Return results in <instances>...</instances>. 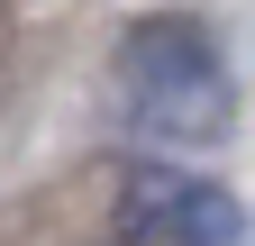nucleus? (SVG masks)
<instances>
[{
	"label": "nucleus",
	"instance_id": "nucleus-2",
	"mask_svg": "<svg viewBox=\"0 0 255 246\" xmlns=\"http://www.w3.org/2000/svg\"><path fill=\"white\" fill-rule=\"evenodd\" d=\"M119 237L128 246H246V219H237V201L219 192L210 173L128 164V182H119Z\"/></svg>",
	"mask_w": 255,
	"mask_h": 246
},
{
	"label": "nucleus",
	"instance_id": "nucleus-1",
	"mask_svg": "<svg viewBox=\"0 0 255 246\" xmlns=\"http://www.w3.org/2000/svg\"><path fill=\"white\" fill-rule=\"evenodd\" d=\"M119 119L137 128L146 146L164 155H191V146H219L237 119V91H228V64H219V37L191 9H155L119 37Z\"/></svg>",
	"mask_w": 255,
	"mask_h": 246
}]
</instances>
